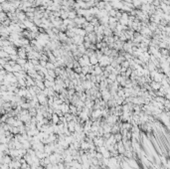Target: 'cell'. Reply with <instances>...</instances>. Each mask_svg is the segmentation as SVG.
<instances>
[{"instance_id": "obj_1", "label": "cell", "mask_w": 170, "mask_h": 169, "mask_svg": "<svg viewBox=\"0 0 170 169\" xmlns=\"http://www.w3.org/2000/svg\"><path fill=\"white\" fill-rule=\"evenodd\" d=\"M160 87H161V84L160 83H157V82H151V89H153V90H159L160 89Z\"/></svg>"}, {"instance_id": "obj_2", "label": "cell", "mask_w": 170, "mask_h": 169, "mask_svg": "<svg viewBox=\"0 0 170 169\" xmlns=\"http://www.w3.org/2000/svg\"><path fill=\"white\" fill-rule=\"evenodd\" d=\"M113 136H114V139H115V141H117V142L121 141V139H122V135L120 134V132H117V133L113 134Z\"/></svg>"}, {"instance_id": "obj_3", "label": "cell", "mask_w": 170, "mask_h": 169, "mask_svg": "<svg viewBox=\"0 0 170 169\" xmlns=\"http://www.w3.org/2000/svg\"><path fill=\"white\" fill-rule=\"evenodd\" d=\"M111 157V152L108 151V150H106V151H105L104 153H102V158H106V159H108Z\"/></svg>"}, {"instance_id": "obj_4", "label": "cell", "mask_w": 170, "mask_h": 169, "mask_svg": "<svg viewBox=\"0 0 170 169\" xmlns=\"http://www.w3.org/2000/svg\"><path fill=\"white\" fill-rule=\"evenodd\" d=\"M96 158L98 159V160H101L102 159V154L100 153V152H96Z\"/></svg>"}, {"instance_id": "obj_5", "label": "cell", "mask_w": 170, "mask_h": 169, "mask_svg": "<svg viewBox=\"0 0 170 169\" xmlns=\"http://www.w3.org/2000/svg\"><path fill=\"white\" fill-rule=\"evenodd\" d=\"M57 164H58L59 169H65V165H64L63 162H59V163H57Z\"/></svg>"}, {"instance_id": "obj_6", "label": "cell", "mask_w": 170, "mask_h": 169, "mask_svg": "<svg viewBox=\"0 0 170 169\" xmlns=\"http://www.w3.org/2000/svg\"><path fill=\"white\" fill-rule=\"evenodd\" d=\"M52 169H59V167H58V164H53V166H52Z\"/></svg>"}]
</instances>
